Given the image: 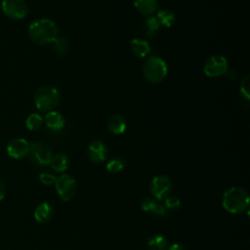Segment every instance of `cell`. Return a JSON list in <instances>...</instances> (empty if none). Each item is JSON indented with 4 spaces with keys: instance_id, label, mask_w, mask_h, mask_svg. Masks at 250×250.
Returning a JSON list of instances; mask_svg holds the SVG:
<instances>
[{
    "instance_id": "obj_3",
    "label": "cell",
    "mask_w": 250,
    "mask_h": 250,
    "mask_svg": "<svg viewBox=\"0 0 250 250\" xmlns=\"http://www.w3.org/2000/svg\"><path fill=\"white\" fill-rule=\"evenodd\" d=\"M34 103L40 111H52L60 103V93L52 86L41 87L34 95Z\"/></svg>"
},
{
    "instance_id": "obj_17",
    "label": "cell",
    "mask_w": 250,
    "mask_h": 250,
    "mask_svg": "<svg viewBox=\"0 0 250 250\" xmlns=\"http://www.w3.org/2000/svg\"><path fill=\"white\" fill-rule=\"evenodd\" d=\"M134 7L145 16H151L157 9V0H134Z\"/></svg>"
},
{
    "instance_id": "obj_21",
    "label": "cell",
    "mask_w": 250,
    "mask_h": 250,
    "mask_svg": "<svg viewBox=\"0 0 250 250\" xmlns=\"http://www.w3.org/2000/svg\"><path fill=\"white\" fill-rule=\"evenodd\" d=\"M157 19L159 20L160 23L162 25H165L166 27H170L174 24L176 17L174 15V13L170 10H160L157 15H156Z\"/></svg>"
},
{
    "instance_id": "obj_7",
    "label": "cell",
    "mask_w": 250,
    "mask_h": 250,
    "mask_svg": "<svg viewBox=\"0 0 250 250\" xmlns=\"http://www.w3.org/2000/svg\"><path fill=\"white\" fill-rule=\"evenodd\" d=\"M173 184L171 179L165 175H158L154 177L149 185L150 193L157 200L165 199L172 190Z\"/></svg>"
},
{
    "instance_id": "obj_27",
    "label": "cell",
    "mask_w": 250,
    "mask_h": 250,
    "mask_svg": "<svg viewBox=\"0 0 250 250\" xmlns=\"http://www.w3.org/2000/svg\"><path fill=\"white\" fill-rule=\"evenodd\" d=\"M240 92L246 100H249V76H246L242 80V83L240 84Z\"/></svg>"
},
{
    "instance_id": "obj_26",
    "label": "cell",
    "mask_w": 250,
    "mask_h": 250,
    "mask_svg": "<svg viewBox=\"0 0 250 250\" xmlns=\"http://www.w3.org/2000/svg\"><path fill=\"white\" fill-rule=\"evenodd\" d=\"M56 177L48 172H43L39 175V181L44 185H52L56 182Z\"/></svg>"
},
{
    "instance_id": "obj_12",
    "label": "cell",
    "mask_w": 250,
    "mask_h": 250,
    "mask_svg": "<svg viewBox=\"0 0 250 250\" xmlns=\"http://www.w3.org/2000/svg\"><path fill=\"white\" fill-rule=\"evenodd\" d=\"M141 207L144 211L156 216H165L167 214V209L164 204L151 197H144L141 201Z\"/></svg>"
},
{
    "instance_id": "obj_19",
    "label": "cell",
    "mask_w": 250,
    "mask_h": 250,
    "mask_svg": "<svg viewBox=\"0 0 250 250\" xmlns=\"http://www.w3.org/2000/svg\"><path fill=\"white\" fill-rule=\"evenodd\" d=\"M147 248L148 250H167L168 241L164 236L160 234H154L148 238Z\"/></svg>"
},
{
    "instance_id": "obj_5",
    "label": "cell",
    "mask_w": 250,
    "mask_h": 250,
    "mask_svg": "<svg viewBox=\"0 0 250 250\" xmlns=\"http://www.w3.org/2000/svg\"><path fill=\"white\" fill-rule=\"evenodd\" d=\"M29 155L31 161L37 166H47L50 164L51 158L53 156L49 146L43 142L35 141L29 144Z\"/></svg>"
},
{
    "instance_id": "obj_9",
    "label": "cell",
    "mask_w": 250,
    "mask_h": 250,
    "mask_svg": "<svg viewBox=\"0 0 250 250\" xmlns=\"http://www.w3.org/2000/svg\"><path fill=\"white\" fill-rule=\"evenodd\" d=\"M1 8L3 13L13 20H21L28 13L24 0H3Z\"/></svg>"
},
{
    "instance_id": "obj_28",
    "label": "cell",
    "mask_w": 250,
    "mask_h": 250,
    "mask_svg": "<svg viewBox=\"0 0 250 250\" xmlns=\"http://www.w3.org/2000/svg\"><path fill=\"white\" fill-rule=\"evenodd\" d=\"M167 250H188V248L180 243H175L173 245H171L170 247L167 248Z\"/></svg>"
},
{
    "instance_id": "obj_18",
    "label": "cell",
    "mask_w": 250,
    "mask_h": 250,
    "mask_svg": "<svg viewBox=\"0 0 250 250\" xmlns=\"http://www.w3.org/2000/svg\"><path fill=\"white\" fill-rule=\"evenodd\" d=\"M50 165L56 172H64L68 167V158L64 153H57L52 156Z\"/></svg>"
},
{
    "instance_id": "obj_6",
    "label": "cell",
    "mask_w": 250,
    "mask_h": 250,
    "mask_svg": "<svg viewBox=\"0 0 250 250\" xmlns=\"http://www.w3.org/2000/svg\"><path fill=\"white\" fill-rule=\"evenodd\" d=\"M55 186L59 196L64 201L71 200L76 194L77 188L75 180L67 174H63L57 178Z\"/></svg>"
},
{
    "instance_id": "obj_13",
    "label": "cell",
    "mask_w": 250,
    "mask_h": 250,
    "mask_svg": "<svg viewBox=\"0 0 250 250\" xmlns=\"http://www.w3.org/2000/svg\"><path fill=\"white\" fill-rule=\"evenodd\" d=\"M46 126L52 131H60L64 127V117L58 111L52 110L46 113L44 117Z\"/></svg>"
},
{
    "instance_id": "obj_20",
    "label": "cell",
    "mask_w": 250,
    "mask_h": 250,
    "mask_svg": "<svg viewBox=\"0 0 250 250\" xmlns=\"http://www.w3.org/2000/svg\"><path fill=\"white\" fill-rule=\"evenodd\" d=\"M160 21L159 20L157 19L156 16H151V17H148L146 21H145V24H144V30H145V33L149 36V37H153L159 30L160 28Z\"/></svg>"
},
{
    "instance_id": "obj_22",
    "label": "cell",
    "mask_w": 250,
    "mask_h": 250,
    "mask_svg": "<svg viewBox=\"0 0 250 250\" xmlns=\"http://www.w3.org/2000/svg\"><path fill=\"white\" fill-rule=\"evenodd\" d=\"M43 122H44V119H43V117L40 114H38V113H31L26 118L25 125H26L28 130L36 131L39 128H41V126L43 125Z\"/></svg>"
},
{
    "instance_id": "obj_2",
    "label": "cell",
    "mask_w": 250,
    "mask_h": 250,
    "mask_svg": "<svg viewBox=\"0 0 250 250\" xmlns=\"http://www.w3.org/2000/svg\"><path fill=\"white\" fill-rule=\"evenodd\" d=\"M223 207L231 214H240L249 206V195L241 187H231L224 192Z\"/></svg>"
},
{
    "instance_id": "obj_24",
    "label": "cell",
    "mask_w": 250,
    "mask_h": 250,
    "mask_svg": "<svg viewBox=\"0 0 250 250\" xmlns=\"http://www.w3.org/2000/svg\"><path fill=\"white\" fill-rule=\"evenodd\" d=\"M125 160L122 157L119 156H115L113 158H111L107 164H106V169L111 172V173H117L121 170H123V168L125 167Z\"/></svg>"
},
{
    "instance_id": "obj_16",
    "label": "cell",
    "mask_w": 250,
    "mask_h": 250,
    "mask_svg": "<svg viewBox=\"0 0 250 250\" xmlns=\"http://www.w3.org/2000/svg\"><path fill=\"white\" fill-rule=\"evenodd\" d=\"M131 51L134 55L140 58L146 57L150 52V46L146 40L142 38H135L130 43Z\"/></svg>"
},
{
    "instance_id": "obj_29",
    "label": "cell",
    "mask_w": 250,
    "mask_h": 250,
    "mask_svg": "<svg viewBox=\"0 0 250 250\" xmlns=\"http://www.w3.org/2000/svg\"><path fill=\"white\" fill-rule=\"evenodd\" d=\"M5 185L4 183L0 180V200H2L5 196Z\"/></svg>"
},
{
    "instance_id": "obj_15",
    "label": "cell",
    "mask_w": 250,
    "mask_h": 250,
    "mask_svg": "<svg viewBox=\"0 0 250 250\" xmlns=\"http://www.w3.org/2000/svg\"><path fill=\"white\" fill-rule=\"evenodd\" d=\"M53 215H54V209L47 202L40 203L35 208V211H34V218L39 223L49 222L52 219Z\"/></svg>"
},
{
    "instance_id": "obj_10",
    "label": "cell",
    "mask_w": 250,
    "mask_h": 250,
    "mask_svg": "<svg viewBox=\"0 0 250 250\" xmlns=\"http://www.w3.org/2000/svg\"><path fill=\"white\" fill-rule=\"evenodd\" d=\"M29 143L22 138L13 139L7 145L8 154L16 159H21L27 156L29 153Z\"/></svg>"
},
{
    "instance_id": "obj_1",
    "label": "cell",
    "mask_w": 250,
    "mask_h": 250,
    "mask_svg": "<svg viewBox=\"0 0 250 250\" xmlns=\"http://www.w3.org/2000/svg\"><path fill=\"white\" fill-rule=\"evenodd\" d=\"M28 34L33 42L43 45L54 42L59 35V29L53 21L49 19H39L30 23Z\"/></svg>"
},
{
    "instance_id": "obj_4",
    "label": "cell",
    "mask_w": 250,
    "mask_h": 250,
    "mask_svg": "<svg viewBox=\"0 0 250 250\" xmlns=\"http://www.w3.org/2000/svg\"><path fill=\"white\" fill-rule=\"evenodd\" d=\"M143 73L146 81L150 83H159L166 77L168 67L161 58L150 57L144 64Z\"/></svg>"
},
{
    "instance_id": "obj_23",
    "label": "cell",
    "mask_w": 250,
    "mask_h": 250,
    "mask_svg": "<svg viewBox=\"0 0 250 250\" xmlns=\"http://www.w3.org/2000/svg\"><path fill=\"white\" fill-rule=\"evenodd\" d=\"M54 48L58 55L64 56L69 50V42L66 38L58 36L57 39L54 41Z\"/></svg>"
},
{
    "instance_id": "obj_11",
    "label": "cell",
    "mask_w": 250,
    "mask_h": 250,
    "mask_svg": "<svg viewBox=\"0 0 250 250\" xmlns=\"http://www.w3.org/2000/svg\"><path fill=\"white\" fill-rule=\"evenodd\" d=\"M87 154L90 160L95 163L104 162L108 155L107 146L100 140L92 141L87 147Z\"/></svg>"
},
{
    "instance_id": "obj_25",
    "label": "cell",
    "mask_w": 250,
    "mask_h": 250,
    "mask_svg": "<svg viewBox=\"0 0 250 250\" xmlns=\"http://www.w3.org/2000/svg\"><path fill=\"white\" fill-rule=\"evenodd\" d=\"M164 206L166 209L168 210H177L180 206H181V200L176 197V196H172V195H168L166 198H165V203H164Z\"/></svg>"
},
{
    "instance_id": "obj_14",
    "label": "cell",
    "mask_w": 250,
    "mask_h": 250,
    "mask_svg": "<svg viewBox=\"0 0 250 250\" xmlns=\"http://www.w3.org/2000/svg\"><path fill=\"white\" fill-rule=\"evenodd\" d=\"M108 130L114 135L123 134L127 128L125 118L120 114H113L107 121Z\"/></svg>"
},
{
    "instance_id": "obj_8",
    "label": "cell",
    "mask_w": 250,
    "mask_h": 250,
    "mask_svg": "<svg viewBox=\"0 0 250 250\" xmlns=\"http://www.w3.org/2000/svg\"><path fill=\"white\" fill-rule=\"evenodd\" d=\"M204 73L211 78L221 76L228 71V61L221 55H214L207 59L203 66Z\"/></svg>"
}]
</instances>
